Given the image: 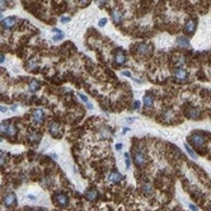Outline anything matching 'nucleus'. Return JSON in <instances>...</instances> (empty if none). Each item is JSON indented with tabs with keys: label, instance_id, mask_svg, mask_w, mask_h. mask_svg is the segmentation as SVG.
Segmentation results:
<instances>
[{
	"label": "nucleus",
	"instance_id": "nucleus-1",
	"mask_svg": "<svg viewBox=\"0 0 211 211\" xmlns=\"http://www.w3.org/2000/svg\"><path fill=\"white\" fill-rule=\"evenodd\" d=\"M189 141L195 148H202L205 145V136H202L201 132H195L189 136Z\"/></svg>",
	"mask_w": 211,
	"mask_h": 211
},
{
	"label": "nucleus",
	"instance_id": "nucleus-2",
	"mask_svg": "<svg viewBox=\"0 0 211 211\" xmlns=\"http://www.w3.org/2000/svg\"><path fill=\"white\" fill-rule=\"evenodd\" d=\"M133 163H135L138 167H144L146 164V157L143 151L138 150L133 153Z\"/></svg>",
	"mask_w": 211,
	"mask_h": 211
},
{
	"label": "nucleus",
	"instance_id": "nucleus-3",
	"mask_svg": "<svg viewBox=\"0 0 211 211\" xmlns=\"http://www.w3.org/2000/svg\"><path fill=\"white\" fill-rule=\"evenodd\" d=\"M3 202H4V205L7 206V207H13V206H15L17 205V196H15V193H8V195H5L4 196V198H3Z\"/></svg>",
	"mask_w": 211,
	"mask_h": 211
},
{
	"label": "nucleus",
	"instance_id": "nucleus-4",
	"mask_svg": "<svg viewBox=\"0 0 211 211\" xmlns=\"http://www.w3.org/2000/svg\"><path fill=\"white\" fill-rule=\"evenodd\" d=\"M55 201H56L57 205L61 206V207H65V206L69 205V197L65 193H57V195H55Z\"/></svg>",
	"mask_w": 211,
	"mask_h": 211
},
{
	"label": "nucleus",
	"instance_id": "nucleus-5",
	"mask_svg": "<svg viewBox=\"0 0 211 211\" xmlns=\"http://www.w3.org/2000/svg\"><path fill=\"white\" fill-rule=\"evenodd\" d=\"M48 131L55 138H60V135H61V128H60V125L57 122H51L48 125Z\"/></svg>",
	"mask_w": 211,
	"mask_h": 211
},
{
	"label": "nucleus",
	"instance_id": "nucleus-6",
	"mask_svg": "<svg viewBox=\"0 0 211 211\" xmlns=\"http://www.w3.org/2000/svg\"><path fill=\"white\" fill-rule=\"evenodd\" d=\"M136 52L140 56H146V55H149L151 52V46L149 43H140L138 46V48H136Z\"/></svg>",
	"mask_w": 211,
	"mask_h": 211
},
{
	"label": "nucleus",
	"instance_id": "nucleus-7",
	"mask_svg": "<svg viewBox=\"0 0 211 211\" xmlns=\"http://www.w3.org/2000/svg\"><path fill=\"white\" fill-rule=\"evenodd\" d=\"M32 117H33V121L36 123H42L45 121V112L42 109H34L33 111V114H32Z\"/></svg>",
	"mask_w": 211,
	"mask_h": 211
},
{
	"label": "nucleus",
	"instance_id": "nucleus-8",
	"mask_svg": "<svg viewBox=\"0 0 211 211\" xmlns=\"http://www.w3.org/2000/svg\"><path fill=\"white\" fill-rule=\"evenodd\" d=\"M123 176L121 174V173H118V172H111L109 173V176H108V181L111 182V183H114V184H117V183H120L121 181H123Z\"/></svg>",
	"mask_w": 211,
	"mask_h": 211
},
{
	"label": "nucleus",
	"instance_id": "nucleus-9",
	"mask_svg": "<svg viewBox=\"0 0 211 211\" xmlns=\"http://www.w3.org/2000/svg\"><path fill=\"white\" fill-rule=\"evenodd\" d=\"M114 61H116V64L118 66L123 65L126 63V53L122 51V50H117L116 55H114Z\"/></svg>",
	"mask_w": 211,
	"mask_h": 211
},
{
	"label": "nucleus",
	"instance_id": "nucleus-10",
	"mask_svg": "<svg viewBox=\"0 0 211 211\" xmlns=\"http://www.w3.org/2000/svg\"><path fill=\"white\" fill-rule=\"evenodd\" d=\"M184 31L188 34L195 33V31H196V21L195 19H188V21L186 22V26H184Z\"/></svg>",
	"mask_w": 211,
	"mask_h": 211
},
{
	"label": "nucleus",
	"instance_id": "nucleus-11",
	"mask_svg": "<svg viewBox=\"0 0 211 211\" xmlns=\"http://www.w3.org/2000/svg\"><path fill=\"white\" fill-rule=\"evenodd\" d=\"M15 23H17V18H14V17H8L2 21V24L4 28H12L15 26Z\"/></svg>",
	"mask_w": 211,
	"mask_h": 211
},
{
	"label": "nucleus",
	"instance_id": "nucleus-12",
	"mask_svg": "<svg viewBox=\"0 0 211 211\" xmlns=\"http://www.w3.org/2000/svg\"><path fill=\"white\" fill-rule=\"evenodd\" d=\"M85 197H87V200L88 201H95L97 200V197H98V191L95 189V188H90V189H88L87 192H85Z\"/></svg>",
	"mask_w": 211,
	"mask_h": 211
},
{
	"label": "nucleus",
	"instance_id": "nucleus-13",
	"mask_svg": "<svg viewBox=\"0 0 211 211\" xmlns=\"http://www.w3.org/2000/svg\"><path fill=\"white\" fill-rule=\"evenodd\" d=\"M112 21H113L114 24H120L122 22V13L118 9L112 10Z\"/></svg>",
	"mask_w": 211,
	"mask_h": 211
},
{
	"label": "nucleus",
	"instance_id": "nucleus-14",
	"mask_svg": "<svg viewBox=\"0 0 211 211\" xmlns=\"http://www.w3.org/2000/svg\"><path fill=\"white\" fill-rule=\"evenodd\" d=\"M186 114L189 118H198L200 117V109H197L196 107H189L186 111Z\"/></svg>",
	"mask_w": 211,
	"mask_h": 211
},
{
	"label": "nucleus",
	"instance_id": "nucleus-15",
	"mask_svg": "<svg viewBox=\"0 0 211 211\" xmlns=\"http://www.w3.org/2000/svg\"><path fill=\"white\" fill-rule=\"evenodd\" d=\"M144 104H145V107L146 108H150L151 106H153V103H154V95L153 94H150V93H148V94H145L144 95Z\"/></svg>",
	"mask_w": 211,
	"mask_h": 211
},
{
	"label": "nucleus",
	"instance_id": "nucleus-16",
	"mask_svg": "<svg viewBox=\"0 0 211 211\" xmlns=\"http://www.w3.org/2000/svg\"><path fill=\"white\" fill-rule=\"evenodd\" d=\"M28 139H29V141L31 143H34V144H38L41 141V139H42V136H41V133L40 132H31L29 135H28Z\"/></svg>",
	"mask_w": 211,
	"mask_h": 211
},
{
	"label": "nucleus",
	"instance_id": "nucleus-17",
	"mask_svg": "<svg viewBox=\"0 0 211 211\" xmlns=\"http://www.w3.org/2000/svg\"><path fill=\"white\" fill-rule=\"evenodd\" d=\"M173 74H174L176 78L179 79V80H184V79L187 78V71H186L184 69H176V70L173 71Z\"/></svg>",
	"mask_w": 211,
	"mask_h": 211
},
{
	"label": "nucleus",
	"instance_id": "nucleus-18",
	"mask_svg": "<svg viewBox=\"0 0 211 211\" xmlns=\"http://www.w3.org/2000/svg\"><path fill=\"white\" fill-rule=\"evenodd\" d=\"M177 45L181 46V47H188L189 46V41H188L187 37L179 36V37H177Z\"/></svg>",
	"mask_w": 211,
	"mask_h": 211
},
{
	"label": "nucleus",
	"instance_id": "nucleus-19",
	"mask_svg": "<svg viewBox=\"0 0 211 211\" xmlns=\"http://www.w3.org/2000/svg\"><path fill=\"white\" fill-rule=\"evenodd\" d=\"M17 132H18L17 126H15L14 123H9V126H8V131H7V135H8L9 138H14V136L17 135Z\"/></svg>",
	"mask_w": 211,
	"mask_h": 211
},
{
	"label": "nucleus",
	"instance_id": "nucleus-20",
	"mask_svg": "<svg viewBox=\"0 0 211 211\" xmlns=\"http://www.w3.org/2000/svg\"><path fill=\"white\" fill-rule=\"evenodd\" d=\"M38 88H40V83H38L37 80H32V82L29 83V85H28V89H29V92H32V93L37 92Z\"/></svg>",
	"mask_w": 211,
	"mask_h": 211
},
{
	"label": "nucleus",
	"instance_id": "nucleus-21",
	"mask_svg": "<svg viewBox=\"0 0 211 211\" xmlns=\"http://www.w3.org/2000/svg\"><path fill=\"white\" fill-rule=\"evenodd\" d=\"M52 31L57 33V36H53V41H55V42H57V41H61L63 38H64V33H63L61 31H59L57 28H53Z\"/></svg>",
	"mask_w": 211,
	"mask_h": 211
},
{
	"label": "nucleus",
	"instance_id": "nucleus-22",
	"mask_svg": "<svg viewBox=\"0 0 211 211\" xmlns=\"http://www.w3.org/2000/svg\"><path fill=\"white\" fill-rule=\"evenodd\" d=\"M184 149H186V151L188 153V155L191 157V158H192V159H196L197 158V155H196V153L192 150V149H191L189 148V145H187V144H184Z\"/></svg>",
	"mask_w": 211,
	"mask_h": 211
},
{
	"label": "nucleus",
	"instance_id": "nucleus-23",
	"mask_svg": "<svg viewBox=\"0 0 211 211\" xmlns=\"http://www.w3.org/2000/svg\"><path fill=\"white\" fill-rule=\"evenodd\" d=\"M8 126H9L8 122H2V123H0V133H7Z\"/></svg>",
	"mask_w": 211,
	"mask_h": 211
},
{
	"label": "nucleus",
	"instance_id": "nucleus-24",
	"mask_svg": "<svg viewBox=\"0 0 211 211\" xmlns=\"http://www.w3.org/2000/svg\"><path fill=\"white\" fill-rule=\"evenodd\" d=\"M143 189H144V193H145V195H151V192H153V188H151L150 184H144V186H143Z\"/></svg>",
	"mask_w": 211,
	"mask_h": 211
},
{
	"label": "nucleus",
	"instance_id": "nucleus-25",
	"mask_svg": "<svg viewBox=\"0 0 211 211\" xmlns=\"http://www.w3.org/2000/svg\"><path fill=\"white\" fill-rule=\"evenodd\" d=\"M109 135H111V133H109V130H108V128H103V130H102V132H101V136H102V138L108 139Z\"/></svg>",
	"mask_w": 211,
	"mask_h": 211
},
{
	"label": "nucleus",
	"instance_id": "nucleus-26",
	"mask_svg": "<svg viewBox=\"0 0 211 211\" xmlns=\"http://www.w3.org/2000/svg\"><path fill=\"white\" fill-rule=\"evenodd\" d=\"M123 157H125V164H126V168L128 169V168L131 167V159H130V155H128V154H125Z\"/></svg>",
	"mask_w": 211,
	"mask_h": 211
},
{
	"label": "nucleus",
	"instance_id": "nucleus-27",
	"mask_svg": "<svg viewBox=\"0 0 211 211\" xmlns=\"http://www.w3.org/2000/svg\"><path fill=\"white\" fill-rule=\"evenodd\" d=\"M5 163V154L3 151H0V167H3Z\"/></svg>",
	"mask_w": 211,
	"mask_h": 211
},
{
	"label": "nucleus",
	"instance_id": "nucleus-28",
	"mask_svg": "<svg viewBox=\"0 0 211 211\" xmlns=\"http://www.w3.org/2000/svg\"><path fill=\"white\" fill-rule=\"evenodd\" d=\"M33 68H36V61H34V60L28 61V64H27V69H28V70H32Z\"/></svg>",
	"mask_w": 211,
	"mask_h": 211
},
{
	"label": "nucleus",
	"instance_id": "nucleus-29",
	"mask_svg": "<svg viewBox=\"0 0 211 211\" xmlns=\"http://www.w3.org/2000/svg\"><path fill=\"white\" fill-rule=\"evenodd\" d=\"M78 95H79V98L84 102V103H88L89 101H88V97H87V95H84V94H82V93H78Z\"/></svg>",
	"mask_w": 211,
	"mask_h": 211
},
{
	"label": "nucleus",
	"instance_id": "nucleus-30",
	"mask_svg": "<svg viewBox=\"0 0 211 211\" xmlns=\"http://www.w3.org/2000/svg\"><path fill=\"white\" fill-rule=\"evenodd\" d=\"M98 24H99V27H104V26L107 24V18H102V19H99Z\"/></svg>",
	"mask_w": 211,
	"mask_h": 211
},
{
	"label": "nucleus",
	"instance_id": "nucleus-31",
	"mask_svg": "<svg viewBox=\"0 0 211 211\" xmlns=\"http://www.w3.org/2000/svg\"><path fill=\"white\" fill-rule=\"evenodd\" d=\"M121 74H122L123 76H127V78H131V79H133V78H132V75H131V73H130V71H122Z\"/></svg>",
	"mask_w": 211,
	"mask_h": 211
},
{
	"label": "nucleus",
	"instance_id": "nucleus-32",
	"mask_svg": "<svg viewBox=\"0 0 211 211\" xmlns=\"http://www.w3.org/2000/svg\"><path fill=\"white\" fill-rule=\"evenodd\" d=\"M188 207H189L191 210H192V211H198V208H197V207H196L193 203H188Z\"/></svg>",
	"mask_w": 211,
	"mask_h": 211
},
{
	"label": "nucleus",
	"instance_id": "nucleus-33",
	"mask_svg": "<svg viewBox=\"0 0 211 211\" xmlns=\"http://www.w3.org/2000/svg\"><path fill=\"white\" fill-rule=\"evenodd\" d=\"M5 0H0V9H4L5 8Z\"/></svg>",
	"mask_w": 211,
	"mask_h": 211
},
{
	"label": "nucleus",
	"instance_id": "nucleus-34",
	"mask_svg": "<svg viewBox=\"0 0 211 211\" xmlns=\"http://www.w3.org/2000/svg\"><path fill=\"white\" fill-rule=\"evenodd\" d=\"M133 108H135V109H139V108H140V102H139V101H136L135 103H133Z\"/></svg>",
	"mask_w": 211,
	"mask_h": 211
},
{
	"label": "nucleus",
	"instance_id": "nucleus-35",
	"mask_svg": "<svg viewBox=\"0 0 211 211\" xmlns=\"http://www.w3.org/2000/svg\"><path fill=\"white\" fill-rule=\"evenodd\" d=\"M70 21V18L69 17H61V22L65 23V22H69Z\"/></svg>",
	"mask_w": 211,
	"mask_h": 211
},
{
	"label": "nucleus",
	"instance_id": "nucleus-36",
	"mask_svg": "<svg viewBox=\"0 0 211 211\" xmlns=\"http://www.w3.org/2000/svg\"><path fill=\"white\" fill-rule=\"evenodd\" d=\"M87 108H88V109H89V111H92V109H93V104H92V103H89V102H88V103H87Z\"/></svg>",
	"mask_w": 211,
	"mask_h": 211
},
{
	"label": "nucleus",
	"instance_id": "nucleus-37",
	"mask_svg": "<svg viewBox=\"0 0 211 211\" xmlns=\"http://www.w3.org/2000/svg\"><path fill=\"white\" fill-rule=\"evenodd\" d=\"M121 149H122V144H116V150L120 151Z\"/></svg>",
	"mask_w": 211,
	"mask_h": 211
},
{
	"label": "nucleus",
	"instance_id": "nucleus-38",
	"mask_svg": "<svg viewBox=\"0 0 211 211\" xmlns=\"http://www.w3.org/2000/svg\"><path fill=\"white\" fill-rule=\"evenodd\" d=\"M97 2H98V4H99V5H103V4H106V3H107V0H97Z\"/></svg>",
	"mask_w": 211,
	"mask_h": 211
},
{
	"label": "nucleus",
	"instance_id": "nucleus-39",
	"mask_svg": "<svg viewBox=\"0 0 211 211\" xmlns=\"http://www.w3.org/2000/svg\"><path fill=\"white\" fill-rule=\"evenodd\" d=\"M0 112H7V107H4V106H0Z\"/></svg>",
	"mask_w": 211,
	"mask_h": 211
},
{
	"label": "nucleus",
	"instance_id": "nucleus-40",
	"mask_svg": "<svg viewBox=\"0 0 211 211\" xmlns=\"http://www.w3.org/2000/svg\"><path fill=\"white\" fill-rule=\"evenodd\" d=\"M88 3H89V0H80V4H83V5H84V4H88Z\"/></svg>",
	"mask_w": 211,
	"mask_h": 211
},
{
	"label": "nucleus",
	"instance_id": "nucleus-41",
	"mask_svg": "<svg viewBox=\"0 0 211 211\" xmlns=\"http://www.w3.org/2000/svg\"><path fill=\"white\" fill-rule=\"evenodd\" d=\"M0 63H4V55L0 53Z\"/></svg>",
	"mask_w": 211,
	"mask_h": 211
},
{
	"label": "nucleus",
	"instance_id": "nucleus-42",
	"mask_svg": "<svg viewBox=\"0 0 211 211\" xmlns=\"http://www.w3.org/2000/svg\"><path fill=\"white\" fill-rule=\"evenodd\" d=\"M28 198H29V200H32V201H33V200H36V197H34V196H32V195H29V196H28Z\"/></svg>",
	"mask_w": 211,
	"mask_h": 211
},
{
	"label": "nucleus",
	"instance_id": "nucleus-43",
	"mask_svg": "<svg viewBox=\"0 0 211 211\" xmlns=\"http://www.w3.org/2000/svg\"><path fill=\"white\" fill-rule=\"evenodd\" d=\"M127 131H130V128H126V127H125V128L122 130V132H123V133H125V132H127Z\"/></svg>",
	"mask_w": 211,
	"mask_h": 211
},
{
	"label": "nucleus",
	"instance_id": "nucleus-44",
	"mask_svg": "<svg viewBox=\"0 0 211 211\" xmlns=\"http://www.w3.org/2000/svg\"><path fill=\"white\" fill-rule=\"evenodd\" d=\"M15 109H17V106H15V104H14V106H12V111H15Z\"/></svg>",
	"mask_w": 211,
	"mask_h": 211
},
{
	"label": "nucleus",
	"instance_id": "nucleus-45",
	"mask_svg": "<svg viewBox=\"0 0 211 211\" xmlns=\"http://www.w3.org/2000/svg\"><path fill=\"white\" fill-rule=\"evenodd\" d=\"M126 121H127V122H132V121H133V118H127Z\"/></svg>",
	"mask_w": 211,
	"mask_h": 211
},
{
	"label": "nucleus",
	"instance_id": "nucleus-46",
	"mask_svg": "<svg viewBox=\"0 0 211 211\" xmlns=\"http://www.w3.org/2000/svg\"><path fill=\"white\" fill-rule=\"evenodd\" d=\"M36 211H46V210H43V208H38V210H36Z\"/></svg>",
	"mask_w": 211,
	"mask_h": 211
},
{
	"label": "nucleus",
	"instance_id": "nucleus-47",
	"mask_svg": "<svg viewBox=\"0 0 211 211\" xmlns=\"http://www.w3.org/2000/svg\"><path fill=\"white\" fill-rule=\"evenodd\" d=\"M2 15H3V14H2V13H0V18H2Z\"/></svg>",
	"mask_w": 211,
	"mask_h": 211
},
{
	"label": "nucleus",
	"instance_id": "nucleus-48",
	"mask_svg": "<svg viewBox=\"0 0 211 211\" xmlns=\"http://www.w3.org/2000/svg\"><path fill=\"white\" fill-rule=\"evenodd\" d=\"M0 141H3V139H2V138H0Z\"/></svg>",
	"mask_w": 211,
	"mask_h": 211
},
{
	"label": "nucleus",
	"instance_id": "nucleus-49",
	"mask_svg": "<svg viewBox=\"0 0 211 211\" xmlns=\"http://www.w3.org/2000/svg\"><path fill=\"white\" fill-rule=\"evenodd\" d=\"M210 211H211V210H210Z\"/></svg>",
	"mask_w": 211,
	"mask_h": 211
}]
</instances>
